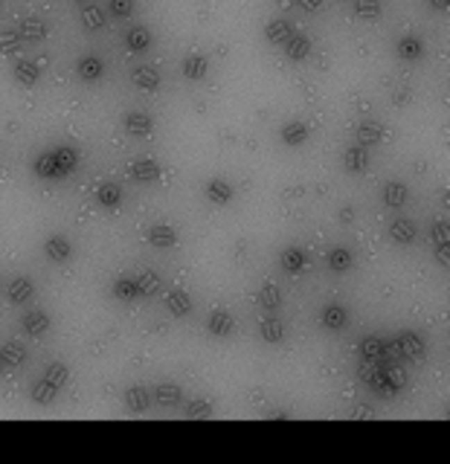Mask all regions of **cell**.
<instances>
[{"label": "cell", "mask_w": 450, "mask_h": 464, "mask_svg": "<svg viewBox=\"0 0 450 464\" xmlns=\"http://www.w3.org/2000/svg\"><path fill=\"white\" fill-rule=\"evenodd\" d=\"M108 6L117 18H131L134 15V0H108Z\"/></svg>", "instance_id": "bcb514c9"}, {"label": "cell", "mask_w": 450, "mask_h": 464, "mask_svg": "<svg viewBox=\"0 0 450 464\" xmlns=\"http://www.w3.org/2000/svg\"><path fill=\"white\" fill-rule=\"evenodd\" d=\"M203 194H206V201L215 204V206L233 204V186L227 183V180H221V177H212L210 183L203 186Z\"/></svg>", "instance_id": "8992f818"}, {"label": "cell", "mask_w": 450, "mask_h": 464, "mask_svg": "<svg viewBox=\"0 0 450 464\" xmlns=\"http://www.w3.org/2000/svg\"><path fill=\"white\" fill-rule=\"evenodd\" d=\"M387 377H390L392 395H395L398 389H404V383H407V377H404V372H401V369H387Z\"/></svg>", "instance_id": "c3c4849f"}, {"label": "cell", "mask_w": 450, "mask_h": 464, "mask_svg": "<svg viewBox=\"0 0 450 464\" xmlns=\"http://www.w3.org/2000/svg\"><path fill=\"white\" fill-rule=\"evenodd\" d=\"M291 32H294V26H291V21H285V18H273L270 24H265V38L270 44H282Z\"/></svg>", "instance_id": "83f0119b"}, {"label": "cell", "mask_w": 450, "mask_h": 464, "mask_svg": "<svg viewBox=\"0 0 450 464\" xmlns=\"http://www.w3.org/2000/svg\"><path fill=\"white\" fill-rule=\"evenodd\" d=\"M305 140H308V125H305V122L291 119V122H288V125L282 128V142H285V145L297 148V145H302Z\"/></svg>", "instance_id": "603a6c76"}, {"label": "cell", "mask_w": 450, "mask_h": 464, "mask_svg": "<svg viewBox=\"0 0 450 464\" xmlns=\"http://www.w3.org/2000/svg\"><path fill=\"white\" fill-rule=\"evenodd\" d=\"M114 299H117V302H137V299H140L137 279H131V276H117V279H114Z\"/></svg>", "instance_id": "2e32d148"}, {"label": "cell", "mask_w": 450, "mask_h": 464, "mask_svg": "<svg viewBox=\"0 0 450 464\" xmlns=\"http://www.w3.org/2000/svg\"><path fill=\"white\" fill-rule=\"evenodd\" d=\"M56 395H58V386H53L50 380H35L29 389V397H32V404H38V406H50L56 401Z\"/></svg>", "instance_id": "d6986e66"}, {"label": "cell", "mask_w": 450, "mask_h": 464, "mask_svg": "<svg viewBox=\"0 0 450 464\" xmlns=\"http://www.w3.org/2000/svg\"><path fill=\"white\" fill-rule=\"evenodd\" d=\"M319 325L328 328V331H340L349 325V310L337 302H328L323 310H319Z\"/></svg>", "instance_id": "277c9868"}, {"label": "cell", "mask_w": 450, "mask_h": 464, "mask_svg": "<svg viewBox=\"0 0 450 464\" xmlns=\"http://www.w3.org/2000/svg\"><path fill=\"white\" fill-rule=\"evenodd\" d=\"M355 137H358L360 145L369 148V145H378V142L387 140V128H383L381 122H375V119H363L358 125V131H355Z\"/></svg>", "instance_id": "52a82bcc"}, {"label": "cell", "mask_w": 450, "mask_h": 464, "mask_svg": "<svg viewBox=\"0 0 450 464\" xmlns=\"http://www.w3.org/2000/svg\"><path fill=\"white\" fill-rule=\"evenodd\" d=\"M351 264H355V256H351L349 247H334V250L328 253V267H331L334 273L351 270Z\"/></svg>", "instance_id": "4dcf8cb0"}, {"label": "cell", "mask_w": 450, "mask_h": 464, "mask_svg": "<svg viewBox=\"0 0 450 464\" xmlns=\"http://www.w3.org/2000/svg\"><path fill=\"white\" fill-rule=\"evenodd\" d=\"M398 56L404 58V61H415V58H422L424 56V44L422 38H415V35H404L398 41Z\"/></svg>", "instance_id": "1f68e13d"}, {"label": "cell", "mask_w": 450, "mask_h": 464, "mask_svg": "<svg viewBox=\"0 0 450 464\" xmlns=\"http://www.w3.org/2000/svg\"><path fill=\"white\" fill-rule=\"evenodd\" d=\"M96 201L102 204V209H119L122 206V189L117 183H102L99 189H96Z\"/></svg>", "instance_id": "44dd1931"}, {"label": "cell", "mask_w": 450, "mask_h": 464, "mask_svg": "<svg viewBox=\"0 0 450 464\" xmlns=\"http://www.w3.org/2000/svg\"><path fill=\"white\" fill-rule=\"evenodd\" d=\"M390 238H392L395 244H412V241H415V224L407 221V218L392 221V226H390Z\"/></svg>", "instance_id": "f546056e"}, {"label": "cell", "mask_w": 450, "mask_h": 464, "mask_svg": "<svg viewBox=\"0 0 450 464\" xmlns=\"http://www.w3.org/2000/svg\"><path fill=\"white\" fill-rule=\"evenodd\" d=\"M343 169L349 174H360L369 169V148L366 145H349L346 148V154H343Z\"/></svg>", "instance_id": "3957f363"}, {"label": "cell", "mask_w": 450, "mask_h": 464, "mask_svg": "<svg viewBox=\"0 0 450 464\" xmlns=\"http://www.w3.org/2000/svg\"><path fill=\"white\" fill-rule=\"evenodd\" d=\"M355 15L360 21L381 18V0H355Z\"/></svg>", "instance_id": "ab89813d"}, {"label": "cell", "mask_w": 450, "mask_h": 464, "mask_svg": "<svg viewBox=\"0 0 450 464\" xmlns=\"http://www.w3.org/2000/svg\"><path fill=\"white\" fill-rule=\"evenodd\" d=\"M235 328V320L230 310H212L210 320H206V331H210L212 337H230Z\"/></svg>", "instance_id": "8fae6325"}, {"label": "cell", "mask_w": 450, "mask_h": 464, "mask_svg": "<svg viewBox=\"0 0 450 464\" xmlns=\"http://www.w3.org/2000/svg\"><path fill=\"white\" fill-rule=\"evenodd\" d=\"M24 322V331L29 337H41V334H47V328H50V317H47L44 310H32V313H26V317L21 320Z\"/></svg>", "instance_id": "d4e9b609"}, {"label": "cell", "mask_w": 450, "mask_h": 464, "mask_svg": "<svg viewBox=\"0 0 450 464\" xmlns=\"http://www.w3.org/2000/svg\"><path fill=\"white\" fill-rule=\"evenodd\" d=\"M122 125H125V134L128 137H151L154 134V119L149 113H128L125 119H122Z\"/></svg>", "instance_id": "7a4b0ae2"}, {"label": "cell", "mask_w": 450, "mask_h": 464, "mask_svg": "<svg viewBox=\"0 0 450 464\" xmlns=\"http://www.w3.org/2000/svg\"><path fill=\"white\" fill-rule=\"evenodd\" d=\"M186 415L189 418H212V404L210 401H192L186 406Z\"/></svg>", "instance_id": "f6af8a7d"}, {"label": "cell", "mask_w": 450, "mask_h": 464, "mask_svg": "<svg viewBox=\"0 0 450 464\" xmlns=\"http://www.w3.org/2000/svg\"><path fill=\"white\" fill-rule=\"evenodd\" d=\"M369 389H372L375 395H392L390 389V377H387V369H378L369 374Z\"/></svg>", "instance_id": "7bdbcfd3"}, {"label": "cell", "mask_w": 450, "mask_h": 464, "mask_svg": "<svg viewBox=\"0 0 450 464\" xmlns=\"http://www.w3.org/2000/svg\"><path fill=\"white\" fill-rule=\"evenodd\" d=\"M433 241H436V244H450V226H447V221H436V224H433Z\"/></svg>", "instance_id": "7dc6e473"}, {"label": "cell", "mask_w": 450, "mask_h": 464, "mask_svg": "<svg viewBox=\"0 0 450 464\" xmlns=\"http://www.w3.org/2000/svg\"><path fill=\"white\" fill-rule=\"evenodd\" d=\"M18 49H21V35H18V29H0V56L18 53Z\"/></svg>", "instance_id": "60d3db41"}, {"label": "cell", "mask_w": 450, "mask_h": 464, "mask_svg": "<svg viewBox=\"0 0 450 464\" xmlns=\"http://www.w3.org/2000/svg\"><path fill=\"white\" fill-rule=\"evenodd\" d=\"M297 3H299L302 12H317L319 6H323V0H297Z\"/></svg>", "instance_id": "f907efd6"}, {"label": "cell", "mask_w": 450, "mask_h": 464, "mask_svg": "<svg viewBox=\"0 0 450 464\" xmlns=\"http://www.w3.org/2000/svg\"><path fill=\"white\" fill-rule=\"evenodd\" d=\"M149 244L157 247V250H172V247L178 244V232L169 224H157L149 229Z\"/></svg>", "instance_id": "5bb4252c"}, {"label": "cell", "mask_w": 450, "mask_h": 464, "mask_svg": "<svg viewBox=\"0 0 450 464\" xmlns=\"http://www.w3.org/2000/svg\"><path fill=\"white\" fill-rule=\"evenodd\" d=\"M259 302H262L265 308H270V310H276V308L282 305V290H279V285H276V281H267V285L262 288V293H259Z\"/></svg>", "instance_id": "f35d334b"}, {"label": "cell", "mask_w": 450, "mask_h": 464, "mask_svg": "<svg viewBox=\"0 0 450 464\" xmlns=\"http://www.w3.org/2000/svg\"><path fill=\"white\" fill-rule=\"evenodd\" d=\"M6 296H9V302H12V305H24V302H29L32 296H35V285H32V279L18 276V279H12V281H9Z\"/></svg>", "instance_id": "30bf717a"}, {"label": "cell", "mask_w": 450, "mask_h": 464, "mask_svg": "<svg viewBox=\"0 0 450 464\" xmlns=\"http://www.w3.org/2000/svg\"><path fill=\"white\" fill-rule=\"evenodd\" d=\"M131 81H134V88L137 90H146V93H157L160 90V70H154V67H149V64H142V67H137L134 73H131Z\"/></svg>", "instance_id": "9c48e42d"}, {"label": "cell", "mask_w": 450, "mask_h": 464, "mask_svg": "<svg viewBox=\"0 0 450 464\" xmlns=\"http://www.w3.org/2000/svg\"><path fill=\"white\" fill-rule=\"evenodd\" d=\"M32 172L41 180H56V163H53V151H44L35 163H32Z\"/></svg>", "instance_id": "74e56055"}, {"label": "cell", "mask_w": 450, "mask_h": 464, "mask_svg": "<svg viewBox=\"0 0 450 464\" xmlns=\"http://www.w3.org/2000/svg\"><path fill=\"white\" fill-rule=\"evenodd\" d=\"M351 218H355V212H351V206H346V209L340 212V221H343V224H351Z\"/></svg>", "instance_id": "f5cc1de1"}, {"label": "cell", "mask_w": 450, "mask_h": 464, "mask_svg": "<svg viewBox=\"0 0 450 464\" xmlns=\"http://www.w3.org/2000/svg\"><path fill=\"white\" fill-rule=\"evenodd\" d=\"M383 351H387V342H383L381 337L369 334V337H363V340H360V354H363L366 360H378Z\"/></svg>", "instance_id": "d590c367"}, {"label": "cell", "mask_w": 450, "mask_h": 464, "mask_svg": "<svg viewBox=\"0 0 450 464\" xmlns=\"http://www.w3.org/2000/svg\"><path fill=\"white\" fill-rule=\"evenodd\" d=\"M305 261H308V256H305V250H299V247H288V250H282L279 256V264L285 273H302Z\"/></svg>", "instance_id": "7402d4cb"}, {"label": "cell", "mask_w": 450, "mask_h": 464, "mask_svg": "<svg viewBox=\"0 0 450 464\" xmlns=\"http://www.w3.org/2000/svg\"><path fill=\"white\" fill-rule=\"evenodd\" d=\"M447 253H450V244H436V258H439V264H442V267H450V258H447Z\"/></svg>", "instance_id": "681fc988"}, {"label": "cell", "mask_w": 450, "mask_h": 464, "mask_svg": "<svg viewBox=\"0 0 450 464\" xmlns=\"http://www.w3.org/2000/svg\"><path fill=\"white\" fill-rule=\"evenodd\" d=\"M407 197H410L407 186H404V183H398V180H392V183L383 186V204H387L390 209L404 206V204H407Z\"/></svg>", "instance_id": "4316f807"}, {"label": "cell", "mask_w": 450, "mask_h": 464, "mask_svg": "<svg viewBox=\"0 0 450 464\" xmlns=\"http://www.w3.org/2000/svg\"><path fill=\"white\" fill-rule=\"evenodd\" d=\"M427 3H430L433 9H439V12H444V9L450 6V0H427Z\"/></svg>", "instance_id": "816d5d0a"}, {"label": "cell", "mask_w": 450, "mask_h": 464, "mask_svg": "<svg viewBox=\"0 0 450 464\" xmlns=\"http://www.w3.org/2000/svg\"><path fill=\"white\" fill-rule=\"evenodd\" d=\"M160 174V163L157 160H137L131 165V177L140 180V183H151V180H157Z\"/></svg>", "instance_id": "f1b7e54d"}, {"label": "cell", "mask_w": 450, "mask_h": 464, "mask_svg": "<svg viewBox=\"0 0 450 464\" xmlns=\"http://www.w3.org/2000/svg\"><path fill=\"white\" fill-rule=\"evenodd\" d=\"M73 3H82L85 6V3H93V0H73Z\"/></svg>", "instance_id": "11a10c76"}, {"label": "cell", "mask_w": 450, "mask_h": 464, "mask_svg": "<svg viewBox=\"0 0 450 464\" xmlns=\"http://www.w3.org/2000/svg\"><path fill=\"white\" fill-rule=\"evenodd\" d=\"M122 401H125V409L128 412H134V415H140V412H146L151 406V395L146 386H131L125 395H122Z\"/></svg>", "instance_id": "4fadbf2b"}, {"label": "cell", "mask_w": 450, "mask_h": 464, "mask_svg": "<svg viewBox=\"0 0 450 464\" xmlns=\"http://www.w3.org/2000/svg\"><path fill=\"white\" fill-rule=\"evenodd\" d=\"M0 357H3L6 369H18V366L26 363V351H24L21 342H6L3 348H0Z\"/></svg>", "instance_id": "836d02e7"}, {"label": "cell", "mask_w": 450, "mask_h": 464, "mask_svg": "<svg viewBox=\"0 0 450 464\" xmlns=\"http://www.w3.org/2000/svg\"><path fill=\"white\" fill-rule=\"evenodd\" d=\"M395 345H398L407 357H415V360L424 354V340H422V334H415V331H404V334L395 340Z\"/></svg>", "instance_id": "ffe728a7"}, {"label": "cell", "mask_w": 450, "mask_h": 464, "mask_svg": "<svg viewBox=\"0 0 450 464\" xmlns=\"http://www.w3.org/2000/svg\"><path fill=\"white\" fill-rule=\"evenodd\" d=\"M18 35H21V41H44L47 38V24L38 21V18H24L21 26H18Z\"/></svg>", "instance_id": "484cf974"}, {"label": "cell", "mask_w": 450, "mask_h": 464, "mask_svg": "<svg viewBox=\"0 0 450 464\" xmlns=\"http://www.w3.org/2000/svg\"><path fill=\"white\" fill-rule=\"evenodd\" d=\"M44 256L50 258V261H67L70 256H73V244H70V238L67 235H50L44 241Z\"/></svg>", "instance_id": "5b68a950"}, {"label": "cell", "mask_w": 450, "mask_h": 464, "mask_svg": "<svg viewBox=\"0 0 450 464\" xmlns=\"http://www.w3.org/2000/svg\"><path fill=\"white\" fill-rule=\"evenodd\" d=\"M262 340L270 342V345L285 342V325L279 320H265L262 322Z\"/></svg>", "instance_id": "8d00e7d4"}, {"label": "cell", "mask_w": 450, "mask_h": 464, "mask_svg": "<svg viewBox=\"0 0 450 464\" xmlns=\"http://www.w3.org/2000/svg\"><path fill=\"white\" fill-rule=\"evenodd\" d=\"M82 26L88 32H99L105 26V12L96 6V3H85L82 6Z\"/></svg>", "instance_id": "d6a6232c"}, {"label": "cell", "mask_w": 450, "mask_h": 464, "mask_svg": "<svg viewBox=\"0 0 450 464\" xmlns=\"http://www.w3.org/2000/svg\"><path fill=\"white\" fill-rule=\"evenodd\" d=\"M151 401H157L160 406H178V404H181V386H174V383H160V386L154 389Z\"/></svg>", "instance_id": "e575fe53"}, {"label": "cell", "mask_w": 450, "mask_h": 464, "mask_svg": "<svg viewBox=\"0 0 450 464\" xmlns=\"http://www.w3.org/2000/svg\"><path fill=\"white\" fill-rule=\"evenodd\" d=\"M137 288H140V299H142V296L157 293V288H160V276L151 273V270H146V273H142V276L137 279Z\"/></svg>", "instance_id": "ee69618b"}, {"label": "cell", "mask_w": 450, "mask_h": 464, "mask_svg": "<svg viewBox=\"0 0 450 464\" xmlns=\"http://www.w3.org/2000/svg\"><path fill=\"white\" fill-rule=\"evenodd\" d=\"M154 44V35L146 29V26H131L125 32V47L128 53H146V49H151Z\"/></svg>", "instance_id": "7c38bea8"}, {"label": "cell", "mask_w": 450, "mask_h": 464, "mask_svg": "<svg viewBox=\"0 0 450 464\" xmlns=\"http://www.w3.org/2000/svg\"><path fill=\"white\" fill-rule=\"evenodd\" d=\"M76 73H78V78H85V81H99L102 73H105V64H102L99 56H85V58H78Z\"/></svg>", "instance_id": "9a60e30c"}, {"label": "cell", "mask_w": 450, "mask_h": 464, "mask_svg": "<svg viewBox=\"0 0 450 464\" xmlns=\"http://www.w3.org/2000/svg\"><path fill=\"white\" fill-rule=\"evenodd\" d=\"M166 308L172 310V317H189L192 313V296L186 290H169L166 293Z\"/></svg>", "instance_id": "e0dca14e"}, {"label": "cell", "mask_w": 450, "mask_h": 464, "mask_svg": "<svg viewBox=\"0 0 450 464\" xmlns=\"http://www.w3.org/2000/svg\"><path fill=\"white\" fill-rule=\"evenodd\" d=\"M282 49L291 61H305L311 56V41H308V35H302V32H291V35L282 41Z\"/></svg>", "instance_id": "6da1fadb"}, {"label": "cell", "mask_w": 450, "mask_h": 464, "mask_svg": "<svg viewBox=\"0 0 450 464\" xmlns=\"http://www.w3.org/2000/svg\"><path fill=\"white\" fill-rule=\"evenodd\" d=\"M181 70H183V76L189 81H201L206 76V70H210V61H206V56H201V53H192V56L183 58V67Z\"/></svg>", "instance_id": "ac0fdd59"}, {"label": "cell", "mask_w": 450, "mask_h": 464, "mask_svg": "<svg viewBox=\"0 0 450 464\" xmlns=\"http://www.w3.org/2000/svg\"><path fill=\"white\" fill-rule=\"evenodd\" d=\"M53 163H56V180L58 177H67L76 165H78V154H76V148L70 145H58L56 151H53Z\"/></svg>", "instance_id": "ba28073f"}, {"label": "cell", "mask_w": 450, "mask_h": 464, "mask_svg": "<svg viewBox=\"0 0 450 464\" xmlns=\"http://www.w3.org/2000/svg\"><path fill=\"white\" fill-rule=\"evenodd\" d=\"M12 73H15V81H18V85H24V88L38 85V78H41L38 64H32V61H18Z\"/></svg>", "instance_id": "cb8c5ba5"}, {"label": "cell", "mask_w": 450, "mask_h": 464, "mask_svg": "<svg viewBox=\"0 0 450 464\" xmlns=\"http://www.w3.org/2000/svg\"><path fill=\"white\" fill-rule=\"evenodd\" d=\"M6 372V363H3V357H0V374H3Z\"/></svg>", "instance_id": "db71d44e"}, {"label": "cell", "mask_w": 450, "mask_h": 464, "mask_svg": "<svg viewBox=\"0 0 450 464\" xmlns=\"http://www.w3.org/2000/svg\"><path fill=\"white\" fill-rule=\"evenodd\" d=\"M67 377H70V372H67V366H64V363H50V366H47V372H44V380H50L53 386H64L67 383Z\"/></svg>", "instance_id": "b9f144b4"}]
</instances>
